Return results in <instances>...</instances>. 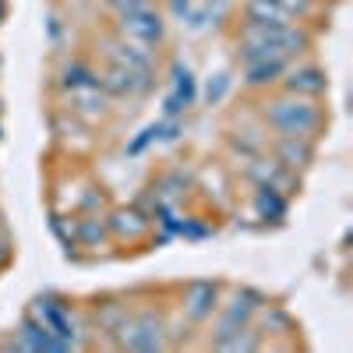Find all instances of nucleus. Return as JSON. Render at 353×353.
I'll list each match as a JSON object with an SVG mask.
<instances>
[{
	"label": "nucleus",
	"mask_w": 353,
	"mask_h": 353,
	"mask_svg": "<svg viewBox=\"0 0 353 353\" xmlns=\"http://www.w3.org/2000/svg\"><path fill=\"white\" fill-rule=\"evenodd\" d=\"M258 209H261L265 216H283V198H279L272 188H265V191L258 194Z\"/></svg>",
	"instance_id": "obj_11"
},
{
	"label": "nucleus",
	"mask_w": 353,
	"mask_h": 353,
	"mask_svg": "<svg viewBox=\"0 0 353 353\" xmlns=\"http://www.w3.org/2000/svg\"><path fill=\"white\" fill-rule=\"evenodd\" d=\"M244 61H254V57H276V61H286V57H297L307 50V36L297 32L293 25H265V21H251L244 25Z\"/></svg>",
	"instance_id": "obj_1"
},
{
	"label": "nucleus",
	"mask_w": 353,
	"mask_h": 353,
	"mask_svg": "<svg viewBox=\"0 0 353 353\" xmlns=\"http://www.w3.org/2000/svg\"><path fill=\"white\" fill-rule=\"evenodd\" d=\"M212 304H216V286L201 283V286H194V290H191L188 314H191L194 321H201V318H209V314H212Z\"/></svg>",
	"instance_id": "obj_8"
},
{
	"label": "nucleus",
	"mask_w": 353,
	"mask_h": 353,
	"mask_svg": "<svg viewBox=\"0 0 353 353\" xmlns=\"http://www.w3.org/2000/svg\"><path fill=\"white\" fill-rule=\"evenodd\" d=\"M248 18L251 21H265V25H290L293 14H286L276 0H251V4H248Z\"/></svg>",
	"instance_id": "obj_7"
},
{
	"label": "nucleus",
	"mask_w": 353,
	"mask_h": 353,
	"mask_svg": "<svg viewBox=\"0 0 353 353\" xmlns=\"http://www.w3.org/2000/svg\"><path fill=\"white\" fill-rule=\"evenodd\" d=\"M265 121L283 138H311L321 128V113L304 96H290V99H276L265 106Z\"/></svg>",
	"instance_id": "obj_2"
},
{
	"label": "nucleus",
	"mask_w": 353,
	"mask_h": 353,
	"mask_svg": "<svg viewBox=\"0 0 353 353\" xmlns=\"http://www.w3.org/2000/svg\"><path fill=\"white\" fill-rule=\"evenodd\" d=\"M0 21H4V0H0Z\"/></svg>",
	"instance_id": "obj_14"
},
{
	"label": "nucleus",
	"mask_w": 353,
	"mask_h": 353,
	"mask_svg": "<svg viewBox=\"0 0 353 353\" xmlns=\"http://www.w3.org/2000/svg\"><path fill=\"white\" fill-rule=\"evenodd\" d=\"M286 88H290V96H321L325 92V74L318 68H301L286 78Z\"/></svg>",
	"instance_id": "obj_5"
},
{
	"label": "nucleus",
	"mask_w": 353,
	"mask_h": 353,
	"mask_svg": "<svg viewBox=\"0 0 353 353\" xmlns=\"http://www.w3.org/2000/svg\"><path fill=\"white\" fill-rule=\"evenodd\" d=\"M248 64V85H272L279 74H283V64L286 61H276V57H254V61H244Z\"/></svg>",
	"instance_id": "obj_6"
},
{
	"label": "nucleus",
	"mask_w": 353,
	"mask_h": 353,
	"mask_svg": "<svg viewBox=\"0 0 353 353\" xmlns=\"http://www.w3.org/2000/svg\"><path fill=\"white\" fill-rule=\"evenodd\" d=\"M279 156H283L290 166H304V163L311 159V149L304 145V138H283V145H279Z\"/></svg>",
	"instance_id": "obj_9"
},
{
	"label": "nucleus",
	"mask_w": 353,
	"mask_h": 353,
	"mask_svg": "<svg viewBox=\"0 0 353 353\" xmlns=\"http://www.w3.org/2000/svg\"><path fill=\"white\" fill-rule=\"evenodd\" d=\"M64 85H68V88H78V92H92L99 81H96V74L88 71V68H68Z\"/></svg>",
	"instance_id": "obj_10"
},
{
	"label": "nucleus",
	"mask_w": 353,
	"mask_h": 353,
	"mask_svg": "<svg viewBox=\"0 0 353 353\" xmlns=\"http://www.w3.org/2000/svg\"><path fill=\"white\" fill-rule=\"evenodd\" d=\"M0 258H4V251H0Z\"/></svg>",
	"instance_id": "obj_15"
},
{
	"label": "nucleus",
	"mask_w": 353,
	"mask_h": 353,
	"mask_svg": "<svg viewBox=\"0 0 353 353\" xmlns=\"http://www.w3.org/2000/svg\"><path fill=\"white\" fill-rule=\"evenodd\" d=\"M121 346L128 350H159L163 346V332H159V321L152 314H141V318H131L121 325Z\"/></svg>",
	"instance_id": "obj_4"
},
{
	"label": "nucleus",
	"mask_w": 353,
	"mask_h": 353,
	"mask_svg": "<svg viewBox=\"0 0 353 353\" xmlns=\"http://www.w3.org/2000/svg\"><path fill=\"white\" fill-rule=\"evenodd\" d=\"M176 96L184 99V106H188V103H191V96H194V81H191V74H188V71L176 74Z\"/></svg>",
	"instance_id": "obj_12"
},
{
	"label": "nucleus",
	"mask_w": 353,
	"mask_h": 353,
	"mask_svg": "<svg viewBox=\"0 0 353 353\" xmlns=\"http://www.w3.org/2000/svg\"><path fill=\"white\" fill-rule=\"evenodd\" d=\"M121 28H124V36H131L134 43H145V46H152V43L163 39V18L149 4H141L134 11H124L121 14Z\"/></svg>",
	"instance_id": "obj_3"
},
{
	"label": "nucleus",
	"mask_w": 353,
	"mask_h": 353,
	"mask_svg": "<svg viewBox=\"0 0 353 353\" xmlns=\"http://www.w3.org/2000/svg\"><path fill=\"white\" fill-rule=\"evenodd\" d=\"M106 4L113 8V11H134V8H141V4H149V0H106Z\"/></svg>",
	"instance_id": "obj_13"
}]
</instances>
